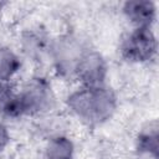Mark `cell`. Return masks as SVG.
I'll return each mask as SVG.
<instances>
[{
    "mask_svg": "<svg viewBox=\"0 0 159 159\" xmlns=\"http://www.w3.org/2000/svg\"><path fill=\"white\" fill-rule=\"evenodd\" d=\"M21 62L9 47H0V82H7L20 68Z\"/></svg>",
    "mask_w": 159,
    "mask_h": 159,
    "instance_id": "obj_8",
    "label": "cell"
},
{
    "mask_svg": "<svg viewBox=\"0 0 159 159\" xmlns=\"http://www.w3.org/2000/svg\"><path fill=\"white\" fill-rule=\"evenodd\" d=\"M68 107L81 119L88 123H101L108 119L116 109L114 94L99 87H84L73 92L67 99Z\"/></svg>",
    "mask_w": 159,
    "mask_h": 159,
    "instance_id": "obj_1",
    "label": "cell"
},
{
    "mask_svg": "<svg viewBox=\"0 0 159 159\" xmlns=\"http://www.w3.org/2000/svg\"><path fill=\"white\" fill-rule=\"evenodd\" d=\"M75 73L84 87L103 86L107 73L106 62L103 57L96 51L84 52L76 66Z\"/></svg>",
    "mask_w": 159,
    "mask_h": 159,
    "instance_id": "obj_3",
    "label": "cell"
},
{
    "mask_svg": "<svg viewBox=\"0 0 159 159\" xmlns=\"http://www.w3.org/2000/svg\"><path fill=\"white\" fill-rule=\"evenodd\" d=\"M122 56L132 62L153 58L157 52V39L149 27H137L122 43Z\"/></svg>",
    "mask_w": 159,
    "mask_h": 159,
    "instance_id": "obj_2",
    "label": "cell"
},
{
    "mask_svg": "<svg viewBox=\"0 0 159 159\" xmlns=\"http://www.w3.org/2000/svg\"><path fill=\"white\" fill-rule=\"evenodd\" d=\"M10 140V135H9V132L6 129V127L4 124L0 123V150H2L7 143Z\"/></svg>",
    "mask_w": 159,
    "mask_h": 159,
    "instance_id": "obj_12",
    "label": "cell"
},
{
    "mask_svg": "<svg viewBox=\"0 0 159 159\" xmlns=\"http://www.w3.org/2000/svg\"><path fill=\"white\" fill-rule=\"evenodd\" d=\"M80 41L72 36L58 39L53 46V58L56 68L62 75L75 73L76 66L83 55Z\"/></svg>",
    "mask_w": 159,
    "mask_h": 159,
    "instance_id": "obj_4",
    "label": "cell"
},
{
    "mask_svg": "<svg viewBox=\"0 0 159 159\" xmlns=\"http://www.w3.org/2000/svg\"><path fill=\"white\" fill-rule=\"evenodd\" d=\"M25 113H37L47 109L51 103V91L48 83L42 78H35L27 83L25 91L21 93Z\"/></svg>",
    "mask_w": 159,
    "mask_h": 159,
    "instance_id": "obj_5",
    "label": "cell"
},
{
    "mask_svg": "<svg viewBox=\"0 0 159 159\" xmlns=\"http://www.w3.org/2000/svg\"><path fill=\"white\" fill-rule=\"evenodd\" d=\"M123 10L137 27H149L155 16V6L152 1H127Z\"/></svg>",
    "mask_w": 159,
    "mask_h": 159,
    "instance_id": "obj_6",
    "label": "cell"
},
{
    "mask_svg": "<svg viewBox=\"0 0 159 159\" xmlns=\"http://www.w3.org/2000/svg\"><path fill=\"white\" fill-rule=\"evenodd\" d=\"M24 48L30 56H34V55L39 53L42 48L41 36H39L36 34H29L27 36H25L24 37Z\"/></svg>",
    "mask_w": 159,
    "mask_h": 159,
    "instance_id": "obj_11",
    "label": "cell"
},
{
    "mask_svg": "<svg viewBox=\"0 0 159 159\" xmlns=\"http://www.w3.org/2000/svg\"><path fill=\"white\" fill-rule=\"evenodd\" d=\"M158 139H159V135H158L157 129L143 133L139 137V142H138L139 150L149 153L154 158H158V154H159V142H158Z\"/></svg>",
    "mask_w": 159,
    "mask_h": 159,
    "instance_id": "obj_10",
    "label": "cell"
},
{
    "mask_svg": "<svg viewBox=\"0 0 159 159\" xmlns=\"http://www.w3.org/2000/svg\"><path fill=\"white\" fill-rule=\"evenodd\" d=\"M0 112L11 118L26 114L21 93H15L7 82H0Z\"/></svg>",
    "mask_w": 159,
    "mask_h": 159,
    "instance_id": "obj_7",
    "label": "cell"
},
{
    "mask_svg": "<svg viewBox=\"0 0 159 159\" xmlns=\"http://www.w3.org/2000/svg\"><path fill=\"white\" fill-rule=\"evenodd\" d=\"M73 144L66 137H56L50 140L46 149L47 159H72Z\"/></svg>",
    "mask_w": 159,
    "mask_h": 159,
    "instance_id": "obj_9",
    "label": "cell"
}]
</instances>
